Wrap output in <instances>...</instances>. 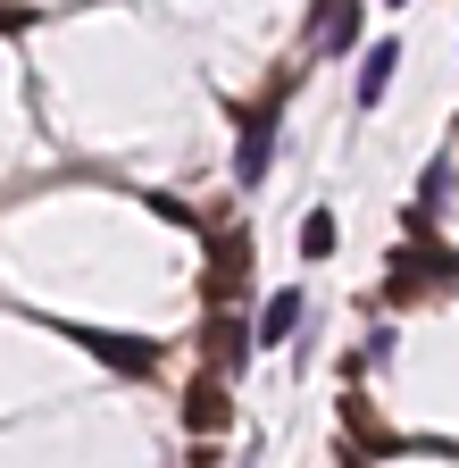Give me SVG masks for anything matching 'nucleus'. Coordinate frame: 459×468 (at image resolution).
Returning a JSON list of instances; mask_svg holds the SVG:
<instances>
[{"label":"nucleus","mask_w":459,"mask_h":468,"mask_svg":"<svg viewBox=\"0 0 459 468\" xmlns=\"http://www.w3.org/2000/svg\"><path fill=\"white\" fill-rule=\"evenodd\" d=\"M251 343H259V335H251L243 318H225V310H217V318H209V335H201V360H209L217 377H235V368L251 360Z\"/></svg>","instance_id":"20e7f679"},{"label":"nucleus","mask_w":459,"mask_h":468,"mask_svg":"<svg viewBox=\"0 0 459 468\" xmlns=\"http://www.w3.org/2000/svg\"><path fill=\"white\" fill-rule=\"evenodd\" d=\"M342 468H368V452H351V443H342Z\"/></svg>","instance_id":"9b49d317"},{"label":"nucleus","mask_w":459,"mask_h":468,"mask_svg":"<svg viewBox=\"0 0 459 468\" xmlns=\"http://www.w3.org/2000/svg\"><path fill=\"white\" fill-rule=\"evenodd\" d=\"M84 351H92V360H109L118 377H151V368H159V343H142V335H84Z\"/></svg>","instance_id":"39448f33"},{"label":"nucleus","mask_w":459,"mask_h":468,"mask_svg":"<svg viewBox=\"0 0 459 468\" xmlns=\"http://www.w3.org/2000/svg\"><path fill=\"white\" fill-rule=\"evenodd\" d=\"M301 251H309V260L334 251V209H309V218H301Z\"/></svg>","instance_id":"9d476101"},{"label":"nucleus","mask_w":459,"mask_h":468,"mask_svg":"<svg viewBox=\"0 0 459 468\" xmlns=\"http://www.w3.org/2000/svg\"><path fill=\"white\" fill-rule=\"evenodd\" d=\"M342 435H360L368 452H392V443H401V435H392V427L376 419V410H368L360 393H342Z\"/></svg>","instance_id":"6e6552de"},{"label":"nucleus","mask_w":459,"mask_h":468,"mask_svg":"<svg viewBox=\"0 0 459 468\" xmlns=\"http://www.w3.org/2000/svg\"><path fill=\"white\" fill-rule=\"evenodd\" d=\"M293 326H301V292H293V284H284V292H276V302L259 310V343H284V335H293Z\"/></svg>","instance_id":"1a4fd4ad"},{"label":"nucleus","mask_w":459,"mask_h":468,"mask_svg":"<svg viewBox=\"0 0 459 468\" xmlns=\"http://www.w3.org/2000/svg\"><path fill=\"white\" fill-rule=\"evenodd\" d=\"M225 419H235V401H225V377L209 368V377L184 393V427H193V435H225Z\"/></svg>","instance_id":"423d86ee"},{"label":"nucleus","mask_w":459,"mask_h":468,"mask_svg":"<svg viewBox=\"0 0 459 468\" xmlns=\"http://www.w3.org/2000/svg\"><path fill=\"white\" fill-rule=\"evenodd\" d=\"M293 84H301V68H284V76L243 109V143H235V176H243V185H259V176H267V159H276V101L293 92Z\"/></svg>","instance_id":"f257e3e1"},{"label":"nucleus","mask_w":459,"mask_h":468,"mask_svg":"<svg viewBox=\"0 0 459 468\" xmlns=\"http://www.w3.org/2000/svg\"><path fill=\"white\" fill-rule=\"evenodd\" d=\"M392 68H401V42H368V58H360V109H376L392 92Z\"/></svg>","instance_id":"0eeeda50"},{"label":"nucleus","mask_w":459,"mask_h":468,"mask_svg":"<svg viewBox=\"0 0 459 468\" xmlns=\"http://www.w3.org/2000/svg\"><path fill=\"white\" fill-rule=\"evenodd\" d=\"M243 284H251V234H243V226H225L217 243H209V276H201V292H209V310H225Z\"/></svg>","instance_id":"f03ea898"},{"label":"nucleus","mask_w":459,"mask_h":468,"mask_svg":"<svg viewBox=\"0 0 459 468\" xmlns=\"http://www.w3.org/2000/svg\"><path fill=\"white\" fill-rule=\"evenodd\" d=\"M351 42H360V0H318V9H309V50L342 58Z\"/></svg>","instance_id":"7ed1b4c3"}]
</instances>
